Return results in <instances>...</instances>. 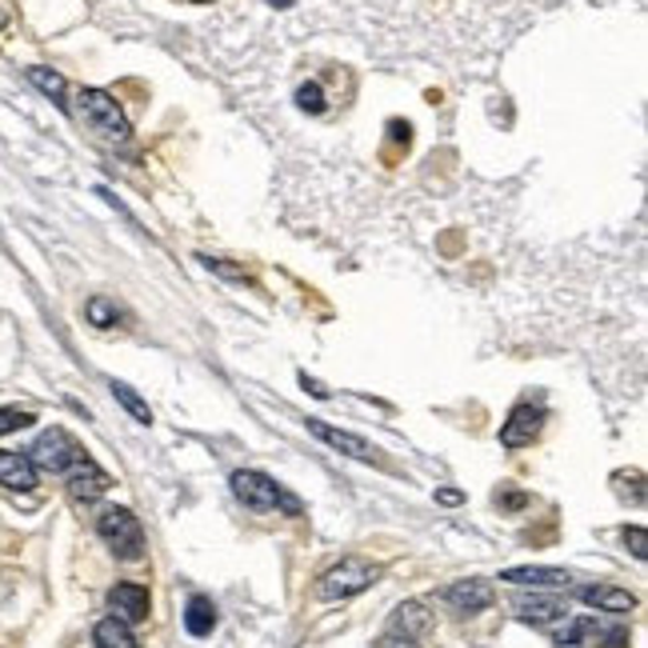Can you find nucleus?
Returning <instances> with one entry per match:
<instances>
[{
    "label": "nucleus",
    "mask_w": 648,
    "mask_h": 648,
    "mask_svg": "<svg viewBox=\"0 0 648 648\" xmlns=\"http://www.w3.org/2000/svg\"><path fill=\"white\" fill-rule=\"evenodd\" d=\"M192 4H209V0H192Z\"/></svg>",
    "instance_id": "nucleus-30"
},
{
    "label": "nucleus",
    "mask_w": 648,
    "mask_h": 648,
    "mask_svg": "<svg viewBox=\"0 0 648 648\" xmlns=\"http://www.w3.org/2000/svg\"><path fill=\"white\" fill-rule=\"evenodd\" d=\"M185 628H189L192 637H209L212 628H217V608H212L209 596H192L189 613H185Z\"/></svg>",
    "instance_id": "nucleus-15"
},
{
    "label": "nucleus",
    "mask_w": 648,
    "mask_h": 648,
    "mask_svg": "<svg viewBox=\"0 0 648 648\" xmlns=\"http://www.w3.org/2000/svg\"><path fill=\"white\" fill-rule=\"evenodd\" d=\"M32 425V412L24 408H0V432H17V429H29Z\"/></svg>",
    "instance_id": "nucleus-22"
},
{
    "label": "nucleus",
    "mask_w": 648,
    "mask_h": 648,
    "mask_svg": "<svg viewBox=\"0 0 648 648\" xmlns=\"http://www.w3.org/2000/svg\"><path fill=\"white\" fill-rule=\"evenodd\" d=\"M541 420H544L541 408H533V405L513 408V417L504 420V429H501V445L504 449H524V445H533L536 432H541Z\"/></svg>",
    "instance_id": "nucleus-7"
},
{
    "label": "nucleus",
    "mask_w": 648,
    "mask_h": 648,
    "mask_svg": "<svg viewBox=\"0 0 648 648\" xmlns=\"http://www.w3.org/2000/svg\"><path fill=\"white\" fill-rule=\"evenodd\" d=\"M373 581H377V568L368 565V561H360V556H345L341 565H333L321 576L316 596H321V600H348V596L365 593Z\"/></svg>",
    "instance_id": "nucleus-3"
},
{
    "label": "nucleus",
    "mask_w": 648,
    "mask_h": 648,
    "mask_svg": "<svg viewBox=\"0 0 648 648\" xmlns=\"http://www.w3.org/2000/svg\"><path fill=\"white\" fill-rule=\"evenodd\" d=\"M200 261H205V269L220 272V276H237V281H241V276H244V269H232V264H224V261H212V257H200Z\"/></svg>",
    "instance_id": "nucleus-24"
},
{
    "label": "nucleus",
    "mask_w": 648,
    "mask_h": 648,
    "mask_svg": "<svg viewBox=\"0 0 648 648\" xmlns=\"http://www.w3.org/2000/svg\"><path fill=\"white\" fill-rule=\"evenodd\" d=\"M625 541L633 544V556H637V561H645V556H648V548H645V529H628Z\"/></svg>",
    "instance_id": "nucleus-23"
},
{
    "label": "nucleus",
    "mask_w": 648,
    "mask_h": 648,
    "mask_svg": "<svg viewBox=\"0 0 648 648\" xmlns=\"http://www.w3.org/2000/svg\"><path fill=\"white\" fill-rule=\"evenodd\" d=\"M272 4H276V9H289V4H293V0H272Z\"/></svg>",
    "instance_id": "nucleus-27"
},
{
    "label": "nucleus",
    "mask_w": 648,
    "mask_h": 648,
    "mask_svg": "<svg viewBox=\"0 0 648 648\" xmlns=\"http://www.w3.org/2000/svg\"><path fill=\"white\" fill-rule=\"evenodd\" d=\"M0 29H4V9H0Z\"/></svg>",
    "instance_id": "nucleus-29"
},
{
    "label": "nucleus",
    "mask_w": 648,
    "mask_h": 648,
    "mask_svg": "<svg viewBox=\"0 0 648 648\" xmlns=\"http://www.w3.org/2000/svg\"><path fill=\"white\" fill-rule=\"evenodd\" d=\"M29 81L36 84V88H41L44 96H53L56 105H69V101H64V96H69V84H64V76L61 73H53V69H29Z\"/></svg>",
    "instance_id": "nucleus-18"
},
{
    "label": "nucleus",
    "mask_w": 648,
    "mask_h": 648,
    "mask_svg": "<svg viewBox=\"0 0 648 648\" xmlns=\"http://www.w3.org/2000/svg\"><path fill=\"white\" fill-rule=\"evenodd\" d=\"M108 605H113L116 620H125V625H140V620H148V588L116 585L113 593H108Z\"/></svg>",
    "instance_id": "nucleus-9"
},
{
    "label": "nucleus",
    "mask_w": 648,
    "mask_h": 648,
    "mask_svg": "<svg viewBox=\"0 0 648 648\" xmlns=\"http://www.w3.org/2000/svg\"><path fill=\"white\" fill-rule=\"evenodd\" d=\"M113 397L121 400V408H125V412H133V420H140V425H153V408H148L145 400L136 397V393L128 385L113 380Z\"/></svg>",
    "instance_id": "nucleus-19"
},
{
    "label": "nucleus",
    "mask_w": 648,
    "mask_h": 648,
    "mask_svg": "<svg viewBox=\"0 0 648 648\" xmlns=\"http://www.w3.org/2000/svg\"><path fill=\"white\" fill-rule=\"evenodd\" d=\"M96 533L113 544V553L121 561H140L145 556V529L128 509H105L101 521H96Z\"/></svg>",
    "instance_id": "nucleus-4"
},
{
    "label": "nucleus",
    "mask_w": 648,
    "mask_h": 648,
    "mask_svg": "<svg viewBox=\"0 0 648 648\" xmlns=\"http://www.w3.org/2000/svg\"><path fill=\"white\" fill-rule=\"evenodd\" d=\"M84 313H88V321H93L96 328H113L116 316H121V313H116V304H113V301H105V296H93Z\"/></svg>",
    "instance_id": "nucleus-20"
},
{
    "label": "nucleus",
    "mask_w": 648,
    "mask_h": 648,
    "mask_svg": "<svg viewBox=\"0 0 648 648\" xmlns=\"http://www.w3.org/2000/svg\"><path fill=\"white\" fill-rule=\"evenodd\" d=\"M76 113H81L84 125L93 128L105 145H128V140H133V128H128L125 113H121L113 96L101 93V88H81V96H76Z\"/></svg>",
    "instance_id": "nucleus-1"
},
{
    "label": "nucleus",
    "mask_w": 648,
    "mask_h": 648,
    "mask_svg": "<svg viewBox=\"0 0 648 648\" xmlns=\"http://www.w3.org/2000/svg\"><path fill=\"white\" fill-rule=\"evenodd\" d=\"M108 484H113V477H108L101 464H93L88 457L76 460L73 472H69V492H73L76 501H96V497H105Z\"/></svg>",
    "instance_id": "nucleus-8"
},
{
    "label": "nucleus",
    "mask_w": 648,
    "mask_h": 648,
    "mask_svg": "<svg viewBox=\"0 0 648 648\" xmlns=\"http://www.w3.org/2000/svg\"><path fill=\"white\" fill-rule=\"evenodd\" d=\"M440 596H445L457 613H481V608L492 605V588L484 585V581H457V585H449Z\"/></svg>",
    "instance_id": "nucleus-11"
},
{
    "label": "nucleus",
    "mask_w": 648,
    "mask_h": 648,
    "mask_svg": "<svg viewBox=\"0 0 648 648\" xmlns=\"http://www.w3.org/2000/svg\"><path fill=\"white\" fill-rule=\"evenodd\" d=\"M301 380H304V388H309L313 397H328V388H324V385H316V380H309V377H301Z\"/></svg>",
    "instance_id": "nucleus-25"
},
{
    "label": "nucleus",
    "mask_w": 648,
    "mask_h": 648,
    "mask_svg": "<svg viewBox=\"0 0 648 648\" xmlns=\"http://www.w3.org/2000/svg\"><path fill=\"white\" fill-rule=\"evenodd\" d=\"M581 600L593 605V608H600V613H633V608H637V596L625 593V588H613V585L581 588Z\"/></svg>",
    "instance_id": "nucleus-13"
},
{
    "label": "nucleus",
    "mask_w": 648,
    "mask_h": 648,
    "mask_svg": "<svg viewBox=\"0 0 648 648\" xmlns=\"http://www.w3.org/2000/svg\"><path fill=\"white\" fill-rule=\"evenodd\" d=\"M32 464L44 472H69L76 464V460H84L81 445H76L73 437L64 429H44L41 437H36V445H32Z\"/></svg>",
    "instance_id": "nucleus-5"
},
{
    "label": "nucleus",
    "mask_w": 648,
    "mask_h": 648,
    "mask_svg": "<svg viewBox=\"0 0 648 648\" xmlns=\"http://www.w3.org/2000/svg\"><path fill=\"white\" fill-rule=\"evenodd\" d=\"M93 640H96V648H136V637L128 633V625L116 617L101 620V625L93 628Z\"/></svg>",
    "instance_id": "nucleus-16"
},
{
    "label": "nucleus",
    "mask_w": 648,
    "mask_h": 648,
    "mask_svg": "<svg viewBox=\"0 0 648 648\" xmlns=\"http://www.w3.org/2000/svg\"><path fill=\"white\" fill-rule=\"evenodd\" d=\"M0 484L17 492H29L36 484V464L24 452H0Z\"/></svg>",
    "instance_id": "nucleus-12"
},
{
    "label": "nucleus",
    "mask_w": 648,
    "mask_h": 648,
    "mask_svg": "<svg viewBox=\"0 0 648 648\" xmlns=\"http://www.w3.org/2000/svg\"><path fill=\"white\" fill-rule=\"evenodd\" d=\"M296 105H301V113H324V88L316 81H309V84H301L296 88Z\"/></svg>",
    "instance_id": "nucleus-21"
},
{
    "label": "nucleus",
    "mask_w": 648,
    "mask_h": 648,
    "mask_svg": "<svg viewBox=\"0 0 648 648\" xmlns=\"http://www.w3.org/2000/svg\"><path fill=\"white\" fill-rule=\"evenodd\" d=\"M516 613L533 625H548V620L565 617V605L556 596H529V600H516Z\"/></svg>",
    "instance_id": "nucleus-14"
},
{
    "label": "nucleus",
    "mask_w": 648,
    "mask_h": 648,
    "mask_svg": "<svg viewBox=\"0 0 648 648\" xmlns=\"http://www.w3.org/2000/svg\"><path fill=\"white\" fill-rule=\"evenodd\" d=\"M385 648H405V645H397V640H385Z\"/></svg>",
    "instance_id": "nucleus-28"
},
{
    "label": "nucleus",
    "mask_w": 648,
    "mask_h": 648,
    "mask_svg": "<svg viewBox=\"0 0 648 648\" xmlns=\"http://www.w3.org/2000/svg\"><path fill=\"white\" fill-rule=\"evenodd\" d=\"M309 432H313L316 440H324L328 449L345 452V457H353V460H377V449H373L365 437H356V432L333 429V425H324V420H309Z\"/></svg>",
    "instance_id": "nucleus-6"
},
{
    "label": "nucleus",
    "mask_w": 648,
    "mask_h": 648,
    "mask_svg": "<svg viewBox=\"0 0 648 648\" xmlns=\"http://www.w3.org/2000/svg\"><path fill=\"white\" fill-rule=\"evenodd\" d=\"M440 501H445V504H460V492L457 489H445V492H440Z\"/></svg>",
    "instance_id": "nucleus-26"
},
{
    "label": "nucleus",
    "mask_w": 648,
    "mask_h": 648,
    "mask_svg": "<svg viewBox=\"0 0 648 648\" xmlns=\"http://www.w3.org/2000/svg\"><path fill=\"white\" fill-rule=\"evenodd\" d=\"M501 581H509V585H521V588H568V581H573V576L561 573V568L524 565V568H504Z\"/></svg>",
    "instance_id": "nucleus-10"
},
{
    "label": "nucleus",
    "mask_w": 648,
    "mask_h": 648,
    "mask_svg": "<svg viewBox=\"0 0 648 648\" xmlns=\"http://www.w3.org/2000/svg\"><path fill=\"white\" fill-rule=\"evenodd\" d=\"M232 492H237V501H244L249 509H261V513H269V509H284L289 516L301 513V501L289 497V492L272 481V477H264V472H252V469L232 472Z\"/></svg>",
    "instance_id": "nucleus-2"
},
{
    "label": "nucleus",
    "mask_w": 648,
    "mask_h": 648,
    "mask_svg": "<svg viewBox=\"0 0 648 648\" xmlns=\"http://www.w3.org/2000/svg\"><path fill=\"white\" fill-rule=\"evenodd\" d=\"M429 628V613L420 605H400L397 617H393V633H405V640H417L420 633Z\"/></svg>",
    "instance_id": "nucleus-17"
}]
</instances>
